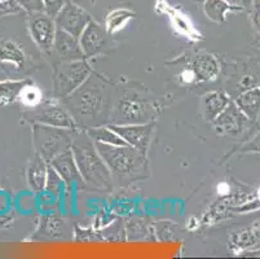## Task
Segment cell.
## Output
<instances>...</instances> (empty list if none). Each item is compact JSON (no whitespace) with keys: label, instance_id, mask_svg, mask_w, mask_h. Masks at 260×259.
Wrapping results in <instances>:
<instances>
[{"label":"cell","instance_id":"1","mask_svg":"<svg viewBox=\"0 0 260 259\" xmlns=\"http://www.w3.org/2000/svg\"><path fill=\"white\" fill-rule=\"evenodd\" d=\"M63 100L78 126L84 128L103 125V121L108 120L112 113L110 84L105 78L94 73L74 94Z\"/></svg>","mask_w":260,"mask_h":259},{"label":"cell","instance_id":"2","mask_svg":"<svg viewBox=\"0 0 260 259\" xmlns=\"http://www.w3.org/2000/svg\"><path fill=\"white\" fill-rule=\"evenodd\" d=\"M72 151L86 184L99 189H108L112 185V172L104 162L94 141L84 130L77 132L73 140Z\"/></svg>","mask_w":260,"mask_h":259},{"label":"cell","instance_id":"3","mask_svg":"<svg viewBox=\"0 0 260 259\" xmlns=\"http://www.w3.org/2000/svg\"><path fill=\"white\" fill-rule=\"evenodd\" d=\"M113 179L138 180L145 178L148 168L146 154L131 146H109L94 142Z\"/></svg>","mask_w":260,"mask_h":259},{"label":"cell","instance_id":"4","mask_svg":"<svg viewBox=\"0 0 260 259\" xmlns=\"http://www.w3.org/2000/svg\"><path fill=\"white\" fill-rule=\"evenodd\" d=\"M78 131L79 130H68L42 123H32V144L35 153L49 163L57 154L72 148L73 140Z\"/></svg>","mask_w":260,"mask_h":259},{"label":"cell","instance_id":"5","mask_svg":"<svg viewBox=\"0 0 260 259\" xmlns=\"http://www.w3.org/2000/svg\"><path fill=\"white\" fill-rule=\"evenodd\" d=\"M93 73L87 61H61L54 66L53 70V95L57 99H65L74 94Z\"/></svg>","mask_w":260,"mask_h":259},{"label":"cell","instance_id":"6","mask_svg":"<svg viewBox=\"0 0 260 259\" xmlns=\"http://www.w3.org/2000/svg\"><path fill=\"white\" fill-rule=\"evenodd\" d=\"M112 114L117 125L146 123L152 122L155 109L149 100L132 92L119 97L114 109H112Z\"/></svg>","mask_w":260,"mask_h":259},{"label":"cell","instance_id":"7","mask_svg":"<svg viewBox=\"0 0 260 259\" xmlns=\"http://www.w3.org/2000/svg\"><path fill=\"white\" fill-rule=\"evenodd\" d=\"M251 123L254 122L246 117L235 101H231V104L212 121L215 132L221 137H238L249 130Z\"/></svg>","mask_w":260,"mask_h":259},{"label":"cell","instance_id":"8","mask_svg":"<svg viewBox=\"0 0 260 259\" xmlns=\"http://www.w3.org/2000/svg\"><path fill=\"white\" fill-rule=\"evenodd\" d=\"M25 117L32 123L53 126V127L68 128V130H79L77 121L69 110L62 106L47 104L44 106H35L30 111H26Z\"/></svg>","mask_w":260,"mask_h":259},{"label":"cell","instance_id":"9","mask_svg":"<svg viewBox=\"0 0 260 259\" xmlns=\"http://www.w3.org/2000/svg\"><path fill=\"white\" fill-rule=\"evenodd\" d=\"M92 21L91 14L87 11H84L80 6L74 3L73 0H68L65 6L62 7L58 14L54 18L56 26L60 30H63L66 33H70L74 37L79 38L84 28L87 27L89 22Z\"/></svg>","mask_w":260,"mask_h":259},{"label":"cell","instance_id":"10","mask_svg":"<svg viewBox=\"0 0 260 259\" xmlns=\"http://www.w3.org/2000/svg\"><path fill=\"white\" fill-rule=\"evenodd\" d=\"M29 16V32L31 39L43 52H51L57 33L54 18L48 16L46 12L32 13Z\"/></svg>","mask_w":260,"mask_h":259},{"label":"cell","instance_id":"11","mask_svg":"<svg viewBox=\"0 0 260 259\" xmlns=\"http://www.w3.org/2000/svg\"><path fill=\"white\" fill-rule=\"evenodd\" d=\"M122 137L128 146L139 149L143 153H148L149 146L152 142L153 132H154V122L146 123H128V125H109Z\"/></svg>","mask_w":260,"mask_h":259},{"label":"cell","instance_id":"12","mask_svg":"<svg viewBox=\"0 0 260 259\" xmlns=\"http://www.w3.org/2000/svg\"><path fill=\"white\" fill-rule=\"evenodd\" d=\"M109 33L106 32L105 26L100 25L99 22L92 20L84 28V32L79 37L80 46L83 48L84 54L87 59H91L93 56H98L99 53L105 49L108 44Z\"/></svg>","mask_w":260,"mask_h":259},{"label":"cell","instance_id":"13","mask_svg":"<svg viewBox=\"0 0 260 259\" xmlns=\"http://www.w3.org/2000/svg\"><path fill=\"white\" fill-rule=\"evenodd\" d=\"M49 165L60 174V177L63 179L68 189L72 188L73 185L77 184V183L84 182L83 178H82V175L79 172L77 162H75L72 148L66 149L62 153L57 154L49 162Z\"/></svg>","mask_w":260,"mask_h":259},{"label":"cell","instance_id":"14","mask_svg":"<svg viewBox=\"0 0 260 259\" xmlns=\"http://www.w3.org/2000/svg\"><path fill=\"white\" fill-rule=\"evenodd\" d=\"M53 51L56 52L61 61H74L87 59L83 48L80 46L79 38L74 37L70 33L57 28L56 38H54Z\"/></svg>","mask_w":260,"mask_h":259},{"label":"cell","instance_id":"15","mask_svg":"<svg viewBox=\"0 0 260 259\" xmlns=\"http://www.w3.org/2000/svg\"><path fill=\"white\" fill-rule=\"evenodd\" d=\"M190 68L194 70L198 82H212L220 74V64L214 54L200 53L193 59Z\"/></svg>","mask_w":260,"mask_h":259},{"label":"cell","instance_id":"16","mask_svg":"<svg viewBox=\"0 0 260 259\" xmlns=\"http://www.w3.org/2000/svg\"><path fill=\"white\" fill-rule=\"evenodd\" d=\"M48 166L46 161L42 158L38 153L32 156L31 161L27 167V184H29L30 189L34 192H43L46 189V182H47V174H48Z\"/></svg>","mask_w":260,"mask_h":259},{"label":"cell","instance_id":"17","mask_svg":"<svg viewBox=\"0 0 260 259\" xmlns=\"http://www.w3.org/2000/svg\"><path fill=\"white\" fill-rule=\"evenodd\" d=\"M260 242V224L257 222L249 228H243L233 232L229 237V245L235 253H242L250 248H254Z\"/></svg>","mask_w":260,"mask_h":259},{"label":"cell","instance_id":"18","mask_svg":"<svg viewBox=\"0 0 260 259\" xmlns=\"http://www.w3.org/2000/svg\"><path fill=\"white\" fill-rule=\"evenodd\" d=\"M235 103L246 117L256 122L260 116V85L241 92L235 99Z\"/></svg>","mask_w":260,"mask_h":259},{"label":"cell","instance_id":"19","mask_svg":"<svg viewBox=\"0 0 260 259\" xmlns=\"http://www.w3.org/2000/svg\"><path fill=\"white\" fill-rule=\"evenodd\" d=\"M232 100L224 91H211L202 99L203 118L211 122L231 104Z\"/></svg>","mask_w":260,"mask_h":259},{"label":"cell","instance_id":"20","mask_svg":"<svg viewBox=\"0 0 260 259\" xmlns=\"http://www.w3.org/2000/svg\"><path fill=\"white\" fill-rule=\"evenodd\" d=\"M32 80L30 79H6L0 80V104L9 105L20 100L21 94L26 85H29Z\"/></svg>","mask_w":260,"mask_h":259},{"label":"cell","instance_id":"21","mask_svg":"<svg viewBox=\"0 0 260 259\" xmlns=\"http://www.w3.org/2000/svg\"><path fill=\"white\" fill-rule=\"evenodd\" d=\"M84 131L94 142H103L109 146H128L110 126H94V127L84 128Z\"/></svg>","mask_w":260,"mask_h":259},{"label":"cell","instance_id":"22","mask_svg":"<svg viewBox=\"0 0 260 259\" xmlns=\"http://www.w3.org/2000/svg\"><path fill=\"white\" fill-rule=\"evenodd\" d=\"M0 61L11 64L16 69H22L25 65V54L22 49L11 40H0Z\"/></svg>","mask_w":260,"mask_h":259},{"label":"cell","instance_id":"23","mask_svg":"<svg viewBox=\"0 0 260 259\" xmlns=\"http://www.w3.org/2000/svg\"><path fill=\"white\" fill-rule=\"evenodd\" d=\"M132 18H135L134 11L127 8H118L112 11L108 16H106L105 25L104 26H105L106 32L112 35L114 34V33L122 30V28L128 23V21H131Z\"/></svg>","mask_w":260,"mask_h":259},{"label":"cell","instance_id":"24","mask_svg":"<svg viewBox=\"0 0 260 259\" xmlns=\"http://www.w3.org/2000/svg\"><path fill=\"white\" fill-rule=\"evenodd\" d=\"M203 11L211 21L216 23H223L226 20V14L229 12L238 11V9L226 3L225 0H205Z\"/></svg>","mask_w":260,"mask_h":259},{"label":"cell","instance_id":"25","mask_svg":"<svg viewBox=\"0 0 260 259\" xmlns=\"http://www.w3.org/2000/svg\"><path fill=\"white\" fill-rule=\"evenodd\" d=\"M63 222L56 215H44L39 225L37 235L40 239H54L61 236Z\"/></svg>","mask_w":260,"mask_h":259},{"label":"cell","instance_id":"26","mask_svg":"<svg viewBox=\"0 0 260 259\" xmlns=\"http://www.w3.org/2000/svg\"><path fill=\"white\" fill-rule=\"evenodd\" d=\"M42 99H43V94L39 90V87H37L34 84V82L30 83L29 85H26L25 90H23L20 96L21 103L25 104L29 109L40 105L42 104Z\"/></svg>","mask_w":260,"mask_h":259},{"label":"cell","instance_id":"27","mask_svg":"<svg viewBox=\"0 0 260 259\" xmlns=\"http://www.w3.org/2000/svg\"><path fill=\"white\" fill-rule=\"evenodd\" d=\"M66 188V184L63 182L62 178L60 177L57 171L54 170L51 165L48 166V174H47V182H46V189L44 191L49 192L53 194L54 197L58 196L63 189Z\"/></svg>","mask_w":260,"mask_h":259},{"label":"cell","instance_id":"28","mask_svg":"<svg viewBox=\"0 0 260 259\" xmlns=\"http://www.w3.org/2000/svg\"><path fill=\"white\" fill-rule=\"evenodd\" d=\"M16 2L21 9H23L29 14L44 12L43 0H16Z\"/></svg>","mask_w":260,"mask_h":259},{"label":"cell","instance_id":"29","mask_svg":"<svg viewBox=\"0 0 260 259\" xmlns=\"http://www.w3.org/2000/svg\"><path fill=\"white\" fill-rule=\"evenodd\" d=\"M68 0H43L44 3V12L52 18H56L58 12L62 9Z\"/></svg>","mask_w":260,"mask_h":259},{"label":"cell","instance_id":"30","mask_svg":"<svg viewBox=\"0 0 260 259\" xmlns=\"http://www.w3.org/2000/svg\"><path fill=\"white\" fill-rule=\"evenodd\" d=\"M250 21L257 34H260V0H255L250 7Z\"/></svg>","mask_w":260,"mask_h":259},{"label":"cell","instance_id":"31","mask_svg":"<svg viewBox=\"0 0 260 259\" xmlns=\"http://www.w3.org/2000/svg\"><path fill=\"white\" fill-rule=\"evenodd\" d=\"M242 153H260V131L241 148Z\"/></svg>","mask_w":260,"mask_h":259},{"label":"cell","instance_id":"32","mask_svg":"<svg viewBox=\"0 0 260 259\" xmlns=\"http://www.w3.org/2000/svg\"><path fill=\"white\" fill-rule=\"evenodd\" d=\"M179 79H180V82L184 83V84H191V83L197 82L196 73L191 68H188V69H185V70L181 71L180 78H179Z\"/></svg>","mask_w":260,"mask_h":259},{"label":"cell","instance_id":"33","mask_svg":"<svg viewBox=\"0 0 260 259\" xmlns=\"http://www.w3.org/2000/svg\"><path fill=\"white\" fill-rule=\"evenodd\" d=\"M225 2L228 4H231L232 7L237 8L238 11H242V9L250 8L255 0H225Z\"/></svg>","mask_w":260,"mask_h":259},{"label":"cell","instance_id":"34","mask_svg":"<svg viewBox=\"0 0 260 259\" xmlns=\"http://www.w3.org/2000/svg\"><path fill=\"white\" fill-rule=\"evenodd\" d=\"M0 6L6 9V12H15L16 9L20 8L16 0H0Z\"/></svg>","mask_w":260,"mask_h":259},{"label":"cell","instance_id":"35","mask_svg":"<svg viewBox=\"0 0 260 259\" xmlns=\"http://www.w3.org/2000/svg\"><path fill=\"white\" fill-rule=\"evenodd\" d=\"M243 256H260V250H252V251H247V253L242 254Z\"/></svg>","mask_w":260,"mask_h":259}]
</instances>
